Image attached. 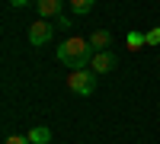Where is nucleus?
I'll return each instance as SVG.
<instances>
[{
    "label": "nucleus",
    "instance_id": "0eeeda50",
    "mask_svg": "<svg viewBox=\"0 0 160 144\" xmlns=\"http://www.w3.org/2000/svg\"><path fill=\"white\" fill-rule=\"evenodd\" d=\"M29 141H32V144H48V141H51V132H48L45 125H35L32 132H29Z\"/></svg>",
    "mask_w": 160,
    "mask_h": 144
},
{
    "label": "nucleus",
    "instance_id": "20e7f679",
    "mask_svg": "<svg viewBox=\"0 0 160 144\" xmlns=\"http://www.w3.org/2000/svg\"><path fill=\"white\" fill-rule=\"evenodd\" d=\"M115 67V55L112 51H96V55L90 58V71L93 74H109Z\"/></svg>",
    "mask_w": 160,
    "mask_h": 144
},
{
    "label": "nucleus",
    "instance_id": "9d476101",
    "mask_svg": "<svg viewBox=\"0 0 160 144\" xmlns=\"http://www.w3.org/2000/svg\"><path fill=\"white\" fill-rule=\"evenodd\" d=\"M3 144H32V141H29V135H7Z\"/></svg>",
    "mask_w": 160,
    "mask_h": 144
},
{
    "label": "nucleus",
    "instance_id": "f03ea898",
    "mask_svg": "<svg viewBox=\"0 0 160 144\" xmlns=\"http://www.w3.org/2000/svg\"><path fill=\"white\" fill-rule=\"evenodd\" d=\"M68 87H71V93H77V96H90L93 90H96V74L93 71H71L68 74Z\"/></svg>",
    "mask_w": 160,
    "mask_h": 144
},
{
    "label": "nucleus",
    "instance_id": "6e6552de",
    "mask_svg": "<svg viewBox=\"0 0 160 144\" xmlns=\"http://www.w3.org/2000/svg\"><path fill=\"white\" fill-rule=\"evenodd\" d=\"M125 45H128L131 51H138V48L148 45V35H144V32H128V35H125Z\"/></svg>",
    "mask_w": 160,
    "mask_h": 144
},
{
    "label": "nucleus",
    "instance_id": "39448f33",
    "mask_svg": "<svg viewBox=\"0 0 160 144\" xmlns=\"http://www.w3.org/2000/svg\"><path fill=\"white\" fill-rule=\"evenodd\" d=\"M35 7H38V16L42 19H51V16H61V10H64V0H35Z\"/></svg>",
    "mask_w": 160,
    "mask_h": 144
},
{
    "label": "nucleus",
    "instance_id": "423d86ee",
    "mask_svg": "<svg viewBox=\"0 0 160 144\" xmlns=\"http://www.w3.org/2000/svg\"><path fill=\"white\" fill-rule=\"evenodd\" d=\"M109 42H112V35L106 32V29H96V32L90 35V45L96 48V51H106V48H109Z\"/></svg>",
    "mask_w": 160,
    "mask_h": 144
},
{
    "label": "nucleus",
    "instance_id": "f257e3e1",
    "mask_svg": "<svg viewBox=\"0 0 160 144\" xmlns=\"http://www.w3.org/2000/svg\"><path fill=\"white\" fill-rule=\"evenodd\" d=\"M90 58H93L90 42H87V38H77V35L68 38V42H61V48H58V61L68 64L71 71H83L90 64Z\"/></svg>",
    "mask_w": 160,
    "mask_h": 144
},
{
    "label": "nucleus",
    "instance_id": "1a4fd4ad",
    "mask_svg": "<svg viewBox=\"0 0 160 144\" xmlns=\"http://www.w3.org/2000/svg\"><path fill=\"white\" fill-rule=\"evenodd\" d=\"M90 10H93V0H71V13H77V16H83Z\"/></svg>",
    "mask_w": 160,
    "mask_h": 144
},
{
    "label": "nucleus",
    "instance_id": "7ed1b4c3",
    "mask_svg": "<svg viewBox=\"0 0 160 144\" xmlns=\"http://www.w3.org/2000/svg\"><path fill=\"white\" fill-rule=\"evenodd\" d=\"M51 32H55V26L48 19H38V22L29 26V42L32 45H45V42H51Z\"/></svg>",
    "mask_w": 160,
    "mask_h": 144
},
{
    "label": "nucleus",
    "instance_id": "f8f14e48",
    "mask_svg": "<svg viewBox=\"0 0 160 144\" xmlns=\"http://www.w3.org/2000/svg\"><path fill=\"white\" fill-rule=\"evenodd\" d=\"M10 3H13V7H16V10H22V7H29V3H32V0H10Z\"/></svg>",
    "mask_w": 160,
    "mask_h": 144
},
{
    "label": "nucleus",
    "instance_id": "9b49d317",
    "mask_svg": "<svg viewBox=\"0 0 160 144\" xmlns=\"http://www.w3.org/2000/svg\"><path fill=\"white\" fill-rule=\"evenodd\" d=\"M148 35V45H160V26H154L151 32H144Z\"/></svg>",
    "mask_w": 160,
    "mask_h": 144
}]
</instances>
